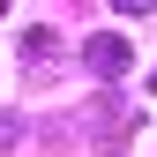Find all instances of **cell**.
Wrapping results in <instances>:
<instances>
[{
	"label": "cell",
	"mask_w": 157,
	"mask_h": 157,
	"mask_svg": "<svg viewBox=\"0 0 157 157\" xmlns=\"http://www.w3.org/2000/svg\"><path fill=\"white\" fill-rule=\"evenodd\" d=\"M75 127H82V142H97V150H120V142H135L142 112H127L120 97H90V105L75 112Z\"/></svg>",
	"instance_id": "1"
},
{
	"label": "cell",
	"mask_w": 157,
	"mask_h": 157,
	"mask_svg": "<svg viewBox=\"0 0 157 157\" xmlns=\"http://www.w3.org/2000/svg\"><path fill=\"white\" fill-rule=\"evenodd\" d=\"M15 60H23V82H52V75H60V30H52V23H30Z\"/></svg>",
	"instance_id": "2"
},
{
	"label": "cell",
	"mask_w": 157,
	"mask_h": 157,
	"mask_svg": "<svg viewBox=\"0 0 157 157\" xmlns=\"http://www.w3.org/2000/svg\"><path fill=\"white\" fill-rule=\"evenodd\" d=\"M127 60H135V52H127V37H120V30H97L90 45H82V67L97 75V82H120V75H127Z\"/></svg>",
	"instance_id": "3"
},
{
	"label": "cell",
	"mask_w": 157,
	"mask_h": 157,
	"mask_svg": "<svg viewBox=\"0 0 157 157\" xmlns=\"http://www.w3.org/2000/svg\"><path fill=\"white\" fill-rule=\"evenodd\" d=\"M23 142V120H15V112H0V150H15Z\"/></svg>",
	"instance_id": "4"
},
{
	"label": "cell",
	"mask_w": 157,
	"mask_h": 157,
	"mask_svg": "<svg viewBox=\"0 0 157 157\" xmlns=\"http://www.w3.org/2000/svg\"><path fill=\"white\" fill-rule=\"evenodd\" d=\"M112 8H120V15H150L157 0H112Z\"/></svg>",
	"instance_id": "5"
},
{
	"label": "cell",
	"mask_w": 157,
	"mask_h": 157,
	"mask_svg": "<svg viewBox=\"0 0 157 157\" xmlns=\"http://www.w3.org/2000/svg\"><path fill=\"white\" fill-rule=\"evenodd\" d=\"M0 23H8V0H0Z\"/></svg>",
	"instance_id": "6"
},
{
	"label": "cell",
	"mask_w": 157,
	"mask_h": 157,
	"mask_svg": "<svg viewBox=\"0 0 157 157\" xmlns=\"http://www.w3.org/2000/svg\"><path fill=\"white\" fill-rule=\"evenodd\" d=\"M150 82H157V75H150Z\"/></svg>",
	"instance_id": "7"
}]
</instances>
